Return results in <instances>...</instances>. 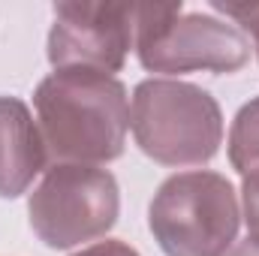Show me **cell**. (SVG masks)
<instances>
[{
    "label": "cell",
    "instance_id": "7",
    "mask_svg": "<svg viewBox=\"0 0 259 256\" xmlns=\"http://www.w3.org/2000/svg\"><path fill=\"white\" fill-rule=\"evenodd\" d=\"M46 163L49 151L30 109L18 97H0V196H21Z\"/></svg>",
    "mask_w": 259,
    "mask_h": 256
},
{
    "label": "cell",
    "instance_id": "5",
    "mask_svg": "<svg viewBox=\"0 0 259 256\" xmlns=\"http://www.w3.org/2000/svg\"><path fill=\"white\" fill-rule=\"evenodd\" d=\"M118 208L115 175L81 163H55L27 202L33 232L55 250L103 238L115 226Z\"/></svg>",
    "mask_w": 259,
    "mask_h": 256
},
{
    "label": "cell",
    "instance_id": "1",
    "mask_svg": "<svg viewBox=\"0 0 259 256\" xmlns=\"http://www.w3.org/2000/svg\"><path fill=\"white\" fill-rule=\"evenodd\" d=\"M49 160L97 166L121 157L130 130L124 84L97 69H55L33 94Z\"/></svg>",
    "mask_w": 259,
    "mask_h": 256
},
{
    "label": "cell",
    "instance_id": "10",
    "mask_svg": "<svg viewBox=\"0 0 259 256\" xmlns=\"http://www.w3.org/2000/svg\"><path fill=\"white\" fill-rule=\"evenodd\" d=\"M241 214L247 220L250 235H259V169L244 175V184H241Z\"/></svg>",
    "mask_w": 259,
    "mask_h": 256
},
{
    "label": "cell",
    "instance_id": "11",
    "mask_svg": "<svg viewBox=\"0 0 259 256\" xmlns=\"http://www.w3.org/2000/svg\"><path fill=\"white\" fill-rule=\"evenodd\" d=\"M72 256H139V253L133 247H127L124 241H97V244H91V247H84V250H78Z\"/></svg>",
    "mask_w": 259,
    "mask_h": 256
},
{
    "label": "cell",
    "instance_id": "4",
    "mask_svg": "<svg viewBox=\"0 0 259 256\" xmlns=\"http://www.w3.org/2000/svg\"><path fill=\"white\" fill-rule=\"evenodd\" d=\"M148 223L166 256H226L241 223V202L217 172H181L160 184Z\"/></svg>",
    "mask_w": 259,
    "mask_h": 256
},
{
    "label": "cell",
    "instance_id": "12",
    "mask_svg": "<svg viewBox=\"0 0 259 256\" xmlns=\"http://www.w3.org/2000/svg\"><path fill=\"white\" fill-rule=\"evenodd\" d=\"M226 256H259V235H250L247 232V238L244 241H235L232 250Z\"/></svg>",
    "mask_w": 259,
    "mask_h": 256
},
{
    "label": "cell",
    "instance_id": "6",
    "mask_svg": "<svg viewBox=\"0 0 259 256\" xmlns=\"http://www.w3.org/2000/svg\"><path fill=\"white\" fill-rule=\"evenodd\" d=\"M139 3H58L49 33L55 69L118 72L136 49Z\"/></svg>",
    "mask_w": 259,
    "mask_h": 256
},
{
    "label": "cell",
    "instance_id": "9",
    "mask_svg": "<svg viewBox=\"0 0 259 256\" xmlns=\"http://www.w3.org/2000/svg\"><path fill=\"white\" fill-rule=\"evenodd\" d=\"M217 12H223L226 18H232L256 46V55H259V3H217L214 6Z\"/></svg>",
    "mask_w": 259,
    "mask_h": 256
},
{
    "label": "cell",
    "instance_id": "8",
    "mask_svg": "<svg viewBox=\"0 0 259 256\" xmlns=\"http://www.w3.org/2000/svg\"><path fill=\"white\" fill-rule=\"evenodd\" d=\"M229 160L232 166L247 175L259 169V97L241 106L229 130Z\"/></svg>",
    "mask_w": 259,
    "mask_h": 256
},
{
    "label": "cell",
    "instance_id": "2",
    "mask_svg": "<svg viewBox=\"0 0 259 256\" xmlns=\"http://www.w3.org/2000/svg\"><path fill=\"white\" fill-rule=\"evenodd\" d=\"M130 130L136 145L163 166H202L223 142L217 100L199 84L178 78H145L133 91Z\"/></svg>",
    "mask_w": 259,
    "mask_h": 256
},
{
    "label": "cell",
    "instance_id": "3",
    "mask_svg": "<svg viewBox=\"0 0 259 256\" xmlns=\"http://www.w3.org/2000/svg\"><path fill=\"white\" fill-rule=\"evenodd\" d=\"M136 52L145 69L181 72H238L250 61L247 33L208 12H184L181 3H139Z\"/></svg>",
    "mask_w": 259,
    "mask_h": 256
}]
</instances>
